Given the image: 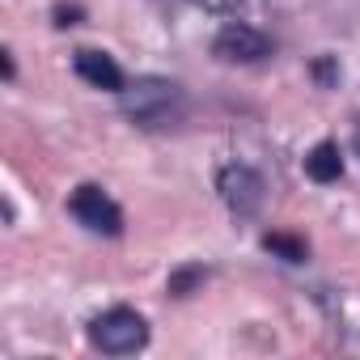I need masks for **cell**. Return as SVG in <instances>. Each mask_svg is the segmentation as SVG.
I'll use <instances>...</instances> for the list:
<instances>
[{
  "mask_svg": "<svg viewBox=\"0 0 360 360\" xmlns=\"http://www.w3.org/2000/svg\"><path fill=\"white\" fill-rule=\"evenodd\" d=\"M217 191H221V200L229 204V212L255 217L259 204H263V178H259L250 165L233 161V165H225V169L217 174Z\"/></svg>",
  "mask_w": 360,
  "mask_h": 360,
  "instance_id": "cell-5",
  "label": "cell"
},
{
  "mask_svg": "<svg viewBox=\"0 0 360 360\" xmlns=\"http://www.w3.org/2000/svg\"><path fill=\"white\" fill-rule=\"evenodd\" d=\"M191 5H200V9H208V13H229V9L242 5V0H191Z\"/></svg>",
  "mask_w": 360,
  "mask_h": 360,
  "instance_id": "cell-9",
  "label": "cell"
},
{
  "mask_svg": "<svg viewBox=\"0 0 360 360\" xmlns=\"http://www.w3.org/2000/svg\"><path fill=\"white\" fill-rule=\"evenodd\" d=\"M56 18H60L56 26H77V18H81V9H64V5H60V9H56Z\"/></svg>",
  "mask_w": 360,
  "mask_h": 360,
  "instance_id": "cell-10",
  "label": "cell"
},
{
  "mask_svg": "<svg viewBox=\"0 0 360 360\" xmlns=\"http://www.w3.org/2000/svg\"><path fill=\"white\" fill-rule=\"evenodd\" d=\"M68 212H72L77 225H85L89 233H102V238H119V233H123V212H119V204H115L102 187H94V183H85V187H77V191L68 195Z\"/></svg>",
  "mask_w": 360,
  "mask_h": 360,
  "instance_id": "cell-3",
  "label": "cell"
},
{
  "mask_svg": "<svg viewBox=\"0 0 360 360\" xmlns=\"http://www.w3.org/2000/svg\"><path fill=\"white\" fill-rule=\"evenodd\" d=\"M263 246H267V250H276V255H284L288 263H301V259H305V242L284 238V233H267V238H263Z\"/></svg>",
  "mask_w": 360,
  "mask_h": 360,
  "instance_id": "cell-8",
  "label": "cell"
},
{
  "mask_svg": "<svg viewBox=\"0 0 360 360\" xmlns=\"http://www.w3.org/2000/svg\"><path fill=\"white\" fill-rule=\"evenodd\" d=\"M212 56L225 64H259L271 56V39L246 22H225L221 34L212 39Z\"/></svg>",
  "mask_w": 360,
  "mask_h": 360,
  "instance_id": "cell-4",
  "label": "cell"
},
{
  "mask_svg": "<svg viewBox=\"0 0 360 360\" xmlns=\"http://www.w3.org/2000/svg\"><path fill=\"white\" fill-rule=\"evenodd\" d=\"M72 68H77L81 81H89L94 89H106V94H119V89L127 85V81H123V68H119L106 51H89V47H85V51L72 56Z\"/></svg>",
  "mask_w": 360,
  "mask_h": 360,
  "instance_id": "cell-6",
  "label": "cell"
},
{
  "mask_svg": "<svg viewBox=\"0 0 360 360\" xmlns=\"http://www.w3.org/2000/svg\"><path fill=\"white\" fill-rule=\"evenodd\" d=\"M119 106L131 123L140 127H161L178 115V106H183V89H178L174 81L165 77H140L131 85L119 89Z\"/></svg>",
  "mask_w": 360,
  "mask_h": 360,
  "instance_id": "cell-1",
  "label": "cell"
},
{
  "mask_svg": "<svg viewBox=\"0 0 360 360\" xmlns=\"http://www.w3.org/2000/svg\"><path fill=\"white\" fill-rule=\"evenodd\" d=\"M356 144H360V136H356Z\"/></svg>",
  "mask_w": 360,
  "mask_h": 360,
  "instance_id": "cell-11",
  "label": "cell"
},
{
  "mask_svg": "<svg viewBox=\"0 0 360 360\" xmlns=\"http://www.w3.org/2000/svg\"><path fill=\"white\" fill-rule=\"evenodd\" d=\"M305 174L314 178V183H335V178L343 174V157H339V144L322 140L309 157H305Z\"/></svg>",
  "mask_w": 360,
  "mask_h": 360,
  "instance_id": "cell-7",
  "label": "cell"
},
{
  "mask_svg": "<svg viewBox=\"0 0 360 360\" xmlns=\"http://www.w3.org/2000/svg\"><path fill=\"white\" fill-rule=\"evenodd\" d=\"M89 343L106 356H127V352H140L148 343V322L136 314V309H106L89 322Z\"/></svg>",
  "mask_w": 360,
  "mask_h": 360,
  "instance_id": "cell-2",
  "label": "cell"
}]
</instances>
